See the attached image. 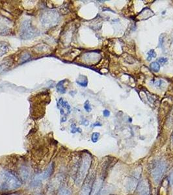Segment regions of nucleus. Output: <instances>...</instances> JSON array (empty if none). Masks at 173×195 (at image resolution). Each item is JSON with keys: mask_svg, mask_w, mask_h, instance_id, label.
Here are the masks:
<instances>
[{"mask_svg": "<svg viewBox=\"0 0 173 195\" xmlns=\"http://www.w3.org/2000/svg\"><path fill=\"white\" fill-rule=\"evenodd\" d=\"M21 185L20 181L12 173L6 170L0 172V189L13 190L20 187Z\"/></svg>", "mask_w": 173, "mask_h": 195, "instance_id": "nucleus-1", "label": "nucleus"}, {"mask_svg": "<svg viewBox=\"0 0 173 195\" xmlns=\"http://www.w3.org/2000/svg\"><path fill=\"white\" fill-rule=\"evenodd\" d=\"M91 165V157L89 154L84 155L79 163V167L76 174L75 182L77 186L82 183L86 177L88 171Z\"/></svg>", "mask_w": 173, "mask_h": 195, "instance_id": "nucleus-2", "label": "nucleus"}, {"mask_svg": "<svg viewBox=\"0 0 173 195\" xmlns=\"http://www.w3.org/2000/svg\"><path fill=\"white\" fill-rule=\"evenodd\" d=\"M166 169V163L163 161H157L152 169V176L156 183L160 182Z\"/></svg>", "mask_w": 173, "mask_h": 195, "instance_id": "nucleus-3", "label": "nucleus"}, {"mask_svg": "<svg viewBox=\"0 0 173 195\" xmlns=\"http://www.w3.org/2000/svg\"><path fill=\"white\" fill-rule=\"evenodd\" d=\"M35 35V31L31 26L30 20H27L22 23L21 27V37L23 38H31Z\"/></svg>", "mask_w": 173, "mask_h": 195, "instance_id": "nucleus-4", "label": "nucleus"}, {"mask_svg": "<svg viewBox=\"0 0 173 195\" xmlns=\"http://www.w3.org/2000/svg\"><path fill=\"white\" fill-rule=\"evenodd\" d=\"M54 171V166L53 165H50L47 168L45 171L42 172L41 174L36 175L33 180V184L35 186L38 185L42 181L48 179Z\"/></svg>", "mask_w": 173, "mask_h": 195, "instance_id": "nucleus-5", "label": "nucleus"}, {"mask_svg": "<svg viewBox=\"0 0 173 195\" xmlns=\"http://www.w3.org/2000/svg\"><path fill=\"white\" fill-rule=\"evenodd\" d=\"M93 183L94 182H93L92 176H88L86 180H85L84 183L82 185L79 195H91Z\"/></svg>", "mask_w": 173, "mask_h": 195, "instance_id": "nucleus-6", "label": "nucleus"}, {"mask_svg": "<svg viewBox=\"0 0 173 195\" xmlns=\"http://www.w3.org/2000/svg\"><path fill=\"white\" fill-rule=\"evenodd\" d=\"M58 19L57 14L54 12H47L45 14H44L42 17V22H43V24L46 25H52L56 23L57 20Z\"/></svg>", "mask_w": 173, "mask_h": 195, "instance_id": "nucleus-7", "label": "nucleus"}, {"mask_svg": "<svg viewBox=\"0 0 173 195\" xmlns=\"http://www.w3.org/2000/svg\"><path fill=\"white\" fill-rule=\"evenodd\" d=\"M137 191L139 195H150V186L148 181L141 180L138 183Z\"/></svg>", "mask_w": 173, "mask_h": 195, "instance_id": "nucleus-8", "label": "nucleus"}, {"mask_svg": "<svg viewBox=\"0 0 173 195\" xmlns=\"http://www.w3.org/2000/svg\"><path fill=\"white\" fill-rule=\"evenodd\" d=\"M57 107L58 109H60L61 111V114L62 115H66L65 112L64 111V109H66V112H67V114H69L70 113V105H69V104L66 101H64L63 99L60 98L59 100L57 102Z\"/></svg>", "mask_w": 173, "mask_h": 195, "instance_id": "nucleus-9", "label": "nucleus"}, {"mask_svg": "<svg viewBox=\"0 0 173 195\" xmlns=\"http://www.w3.org/2000/svg\"><path fill=\"white\" fill-rule=\"evenodd\" d=\"M102 183L103 181L101 179H97L96 181H94L92 188V191L91 195H98L101 187H102Z\"/></svg>", "mask_w": 173, "mask_h": 195, "instance_id": "nucleus-10", "label": "nucleus"}, {"mask_svg": "<svg viewBox=\"0 0 173 195\" xmlns=\"http://www.w3.org/2000/svg\"><path fill=\"white\" fill-rule=\"evenodd\" d=\"M20 176L22 177V179L23 181H26L29 177L30 170H29L28 168L26 167H21L20 170Z\"/></svg>", "mask_w": 173, "mask_h": 195, "instance_id": "nucleus-11", "label": "nucleus"}, {"mask_svg": "<svg viewBox=\"0 0 173 195\" xmlns=\"http://www.w3.org/2000/svg\"><path fill=\"white\" fill-rule=\"evenodd\" d=\"M138 174L136 176H133L131 177L129 181H128V183H127V188L129 189V190H132L133 188L135 187L136 186V184H137V181L138 180Z\"/></svg>", "mask_w": 173, "mask_h": 195, "instance_id": "nucleus-12", "label": "nucleus"}, {"mask_svg": "<svg viewBox=\"0 0 173 195\" xmlns=\"http://www.w3.org/2000/svg\"><path fill=\"white\" fill-rule=\"evenodd\" d=\"M76 83L78 85H79L80 86L86 87L87 86V85H88V80H87V78L86 77L82 76L79 77V79L77 80Z\"/></svg>", "mask_w": 173, "mask_h": 195, "instance_id": "nucleus-13", "label": "nucleus"}, {"mask_svg": "<svg viewBox=\"0 0 173 195\" xmlns=\"http://www.w3.org/2000/svg\"><path fill=\"white\" fill-rule=\"evenodd\" d=\"M150 69L154 72H158L160 70V64L158 62H152L150 64Z\"/></svg>", "mask_w": 173, "mask_h": 195, "instance_id": "nucleus-14", "label": "nucleus"}, {"mask_svg": "<svg viewBox=\"0 0 173 195\" xmlns=\"http://www.w3.org/2000/svg\"><path fill=\"white\" fill-rule=\"evenodd\" d=\"M64 82V80L59 81L56 86L57 90V91H58L60 93H63V94H64V93H65V92H66V89L64 87V85H63Z\"/></svg>", "mask_w": 173, "mask_h": 195, "instance_id": "nucleus-15", "label": "nucleus"}, {"mask_svg": "<svg viewBox=\"0 0 173 195\" xmlns=\"http://www.w3.org/2000/svg\"><path fill=\"white\" fill-rule=\"evenodd\" d=\"M57 195H72V193L66 187H61L59 190Z\"/></svg>", "mask_w": 173, "mask_h": 195, "instance_id": "nucleus-16", "label": "nucleus"}, {"mask_svg": "<svg viewBox=\"0 0 173 195\" xmlns=\"http://www.w3.org/2000/svg\"><path fill=\"white\" fill-rule=\"evenodd\" d=\"M147 58H146V59H147L148 61H150L152 59L155 58V57H156V53L155 52V51H154V50H150L147 53Z\"/></svg>", "mask_w": 173, "mask_h": 195, "instance_id": "nucleus-17", "label": "nucleus"}, {"mask_svg": "<svg viewBox=\"0 0 173 195\" xmlns=\"http://www.w3.org/2000/svg\"><path fill=\"white\" fill-rule=\"evenodd\" d=\"M100 136V134L99 133H98V132H94V133H93L91 136V140L92 141V142L96 143V142H98V140H99Z\"/></svg>", "mask_w": 173, "mask_h": 195, "instance_id": "nucleus-18", "label": "nucleus"}, {"mask_svg": "<svg viewBox=\"0 0 173 195\" xmlns=\"http://www.w3.org/2000/svg\"><path fill=\"white\" fill-rule=\"evenodd\" d=\"M84 109H85V111L86 112H91L92 111V107L91 104H90V102H89V100H86L84 104Z\"/></svg>", "mask_w": 173, "mask_h": 195, "instance_id": "nucleus-19", "label": "nucleus"}, {"mask_svg": "<svg viewBox=\"0 0 173 195\" xmlns=\"http://www.w3.org/2000/svg\"><path fill=\"white\" fill-rule=\"evenodd\" d=\"M82 129H80L79 127H76L75 124L72 125V130L71 133H76L77 132H79V133H82Z\"/></svg>", "mask_w": 173, "mask_h": 195, "instance_id": "nucleus-20", "label": "nucleus"}, {"mask_svg": "<svg viewBox=\"0 0 173 195\" xmlns=\"http://www.w3.org/2000/svg\"><path fill=\"white\" fill-rule=\"evenodd\" d=\"M164 38H165V35H161L159 36V47L163 48V42H164Z\"/></svg>", "mask_w": 173, "mask_h": 195, "instance_id": "nucleus-21", "label": "nucleus"}, {"mask_svg": "<svg viewBox=\"0 0 173 195\" xmlns=\"http://www.w3.org/2000/svg\"><path fill=\"white\" fill-rule=\"evenodd\" d=\"M168 61V59L167 58H165V57H161L158 59V63H159L161 64H165L166 63H167Z\"/></svg>", "mask_w": 173, "mask_h": 195, "instance_id": "nucleus-22", "label": "nucleus"}, {"mask_svg": "<svg viewBox=\"0 0 173 195\" xmlns=\"http://www.w3.org/2000/svg\"><path fill=\"white\" fill-rule=\"evenodd\" d=\"M163 83H164V82H163L162 80H158V81H155L154 85H155V86H158V87H160V86H162V85H163Z\"/></svg>", "mask_w": 173, "mask_h": 195, "instance_id": "nucleus-23", "label": "nucleus"}, {"mask_svg": "<svg viewBox=\"0 0 173 195\" xmlns=\"http://www.w3.org/2000/svg\"><path fill=\"white\" fill-rule=\"evenodd\" d=\"M103 114L105 117H109L110 115V111L107 109H105L103 112Z\"/></svg>", "mask_w": 173, "mask_h": 195, "instance_id": "nucleus-24", "label": "nucleus"}, {"mask_svg": "<svg viewBox=\"0 0 173 195\" xmlns=\"http://www.w3.org/2000/svg\"><path fill=\"white\" fill-rule=\"evenodd\" d=\"M97 126H102V124H100V122H95L94 124H93L92 125V127H97Z\"/></svg>", "mask_w": 173, "mask_h": 195, "instance_id": "nucleus-25", "label": "nucleus"}, {"mask_svg": "<svg viewBox=\"0 0 173 195\" xmlns=\"http://www.w3.org/2000/svg\"><path fill=\"white\" fill-rule=\"evenodd\" d=\"M83 125H84V126H88L89 125V121L88 120H86V119H83V122L82 123Z\"/></svg>", "mask_w": 173, "mask_h": 195, "instance_id": "nucleus-26", "label": "nucleus"}, {"mask_svg": "<svg viewBox=\"0 0 173 195\" xmlns=\"http://www.w3.org/2000/svg\"><path fill=\"white\" fill-rule=\"evenodd\" d=\"M169 181L171 183V185H173V173L171 174V176H170V180H169Z\"/></svg>", "mask_w": 173, "mask_h": 195, "instance_id": "nucleus-27", "label": "nucleus"}, {"mask_svg": "<svg viewBox=\"0 0 173 195\" xmlns=\"http://www.w3.org/2000/svg\"></svg>", "mask_w": 173, "mask_h": 195, "instance_id": "nucleus-28", "label": "nucleus"}]
</instances>
